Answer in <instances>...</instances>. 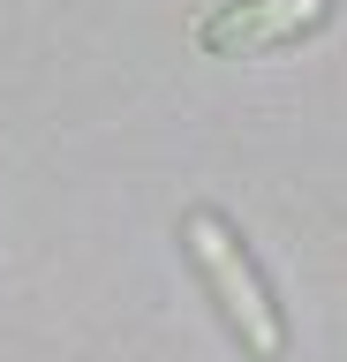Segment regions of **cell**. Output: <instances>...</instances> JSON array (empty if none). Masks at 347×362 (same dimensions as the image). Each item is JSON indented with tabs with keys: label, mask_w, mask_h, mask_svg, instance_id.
I'll return each instance as SVG.
<instances>
[{
	"label": "cell",
	"mask_w": 347,
	"mask_h": 362,
	"mask_svg": "<svg viewBox=\"0 0 347 362\" xmlns=\"http://www.w3.org/2000/svg\"><path fill=\"white\" fill-rule=\"evenodd\" d=\"M182 249H189V264H196V279L211 287V302H219V317H227V332L242 339V355H249V362H279V355H287V317H279L264 272L249 264L242 234H234L211 204L182 211Z\"/></svg>",
	"instance_id": "1"
},
{
	"label": "cell",
	"mask_w": 347,
	"mask_h": 362,
	"mask_svg": "<svg viewBox=\"0 0 347 362\" xmlns=\"http://www.w3.org/2000/svg\"><path fill=\"white\" fill-rule=\"evenodd\" d=\"M332 0H227L219 16L196 23V45L219 53V61H257V53H279V45L324 30Z\"/></svg>",
	"instance_id": "2"
}]
</instances>
